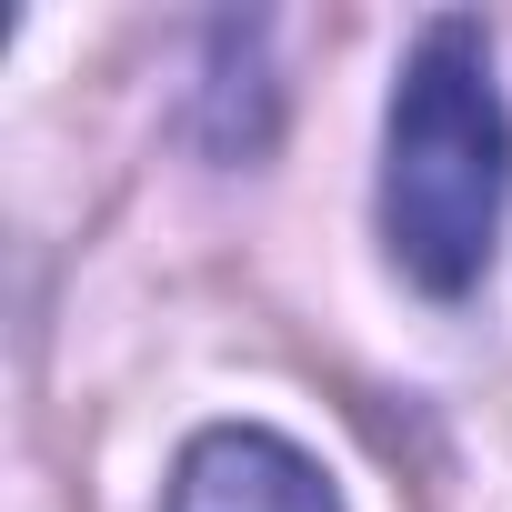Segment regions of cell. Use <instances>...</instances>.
Returning a JSON list of instances; mask_svg holds the SVG:
<instances>
[{"label": "cell", "mask_w": 512, "mask_h": 512, "mask_svg": "<svg viewBox=\"0 0 512 512\" xmlns=\"http://www.w3.org/2000/svg\"><path fill=\"white\" fill-rule=\"evenodd\" d=\"M512 201V121L492 91V51L472 21H432L402 61L392 91V141H382V231L392 262L452 302L482 282L492 231Z\"/></svg>", "instance_id": "1"}, {"label": "cell", "mask_w": 512, "mask_h": 512, "mask_svg": "<svg viewBox=\"0 0 512 512\" xmlns=\"http://www.w3.org/2000/svg\"><path fill=\"white\" fill-rule=\"evenodd\" d=\"M171 512H342V492L302 442H282L262 422H221L181 452Z\"/></svg>", "instance_id": "2"}]
</instances>
